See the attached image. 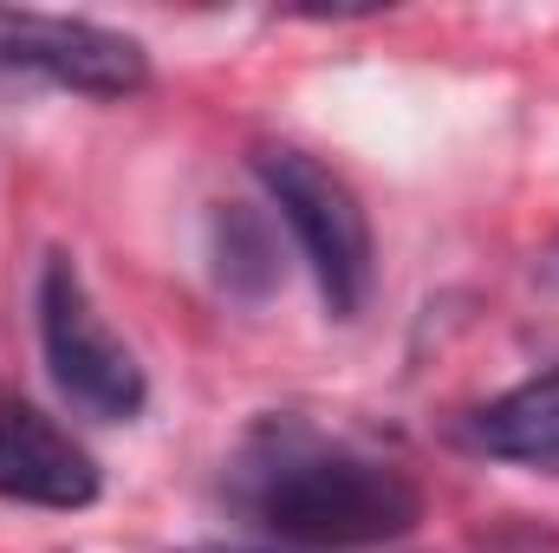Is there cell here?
Returning a JSON list of instances; mask_svg holds the SVG:
<instances>
[{
    "label": "cell",
    "mask_w": 559,
    "mask_h": 553,
    "mask_svg": "<svg viewBox=\"0 0 559 553\" xmlns=\"http://www.w3.org/2000/svg\"><path fill=\"white\" fill-rule=\"evenodd\" d=\"M182 553H293V548H228V541H202V548H182Z\"/></svg>",
    "instance_id": "52a82bcc"
},
{
    "label": "cell",
    "mask_w": 559,
    "mask_h": 553,
    "mask_svg": "<svg viewBox=\"0 0 559 553\" xmlns=\"http://www.w3.org/2000/svg\"><path fill=\"white\" fill-rule=\"evenodd\" d=\"M222 495L248 528L274 534L293 553H371L417 534L423 521V482L352 443L319 430L299 411L254 416L222 462Z\"/></svg>",
    "instance_id": "6da1fadb"
},
{
    "label": "cell",
    "mask_w": 559,
    "mask_h": 553,
    "mask_svg": "<svg viewBox=\"0 0 559 553\" xmlns=\"http://www.w3.org/2000/svg\"><path fill=\"white\" fill-rule=\"evenodd\" d=\"M33 326H39V358L59 385V398L92 423H131L150 404V378H143L138 352L118 339V326L98 313L92 286L79 274V261L66 248H52L39 261L33 286Z\"/></svg>",
    "instance_id": "3957f363"
},
{
    "label": "cell",
    "mask_w": 559,
    "mask_h": 553,
    "mask_svg": "<svg viewBox=\"0 0 559 553\" xmlns=\"http://www.w3.org/2000/svg\"><path fill=\"white\" fill-rule=\"evenodd\" d=\"M13 79L79 92V98H138L150 85V52L143 39L98 20L0 7V85Z\"/></svg>",
    "instance_id": "277c9868"
},
{
    "label": "cell",
    "mask_w": 559,
    "mask_h": 553,
    "mask_svg": "<svg viewBox=\"0 0 559 553\" xmlns=\"http://www.w3.org/2000/svg\"><path fill=\"white\" fill-rule=\"evenodd\" d=\"M254 183L267 189L280 209L306 274L319 286L332 319H358L378 293V242H371V215L358 202V189L312 150L299 143H254L248 156Z\"/></svg>",
    "instance_id": "7a4b0ae2"
},
{
    "label": "cell",
    "mask_w": 559,
    "mask_h": 553,
    "mask_svg": "<svg viewBox=\"0 0 559 553\" xmlns=\"http://www.w3.org/2000/svg\"><path fill=\"white\" fill-rule=\"evenodd\" d=\"M98 495H105V475H98L92 449L72 430H59L39 404H26L20 391L0 385V502L79 515Z\"/></svg>",
    "instance_id": "5b68a950"
},
{
    "label": "cell",
    "mask_w": 559,
    "mask_h": 553,
    "mask_svg": "<svg viewBox=\"0 0 559 553\" xmlns=\"http://www.w3.org/2000/svg\"><path fill=\"white\" fill-rule=\"evenodd\" d=\"M468 443L495 462L559 475V372H540L468 416Z\"/></svg>",
    "instance_id": "8992f818"
}]
</instances>
